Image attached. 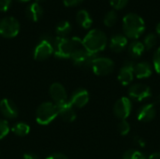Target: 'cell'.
I'll return each instance as SVG.
<instances>
[{"label":"cell","mask_w":160,"mask_h":159,"mask_svg":"<svg viewBox=\"0 0 160 159\" xmlns=\"http://www.w3.org/2000/svg\"><path fill=\"white\" fill-rule=\"evenodd\" d=\"M25 15L29 20L33 22H38L43 15V8L38 3H31L27 6L25 9Z\"/></svg>","instance_id":"obj_19"},{"label":"cell","mask_w":160,"mask_h":159,"mask_svg":"<svg viewBox=\"0 0 160 159\" xmlns=\"http://www.w3.org/2000/svg\"><path fill=\"white\" fill-rule=\"evenodd\" d=\"M157 102H158V103H160V95H158V97H157Z\"/></svg>","instance_id":"obj_38"},{"label":"cell","mask_w":160,"mask_h":159,"mask_svg":"<svg viewBox=\"0 0 160 159\" xmlns=\"http://www.w3.org/2000/svg\"><path fill=\"white\" fill-rule=\"evenodd\" d=\"M98 57V54L91 53L87 52L84 48H81L77 51H75L72 55L71 59L75 66H77L80 68L82 69H89L92 67L94 60Z\"/></svg>","instance_id":"obj_5"},{"label":"cell","mask_w":160,"mask_h":159,"mask_svg":"<svg viewBox=\"0 0 160 159\" xmlns=\"http://www.w3.org/2000/svg\"><path fill=\"white\" fill-rule=\"evenodd\" d=\"M58 114L66 122H73L76 119L75 108L70 102H66L58 106Z\"/></svg>","instance_id":"obj_18"},{"label":"cell","mask_w":160,"mask_h":159,"mask_svg":"<svg viewBox=\"0 0 160 159\" xmlns=\"http://www.w3.org/2000/svg\"><path fill=\"white\" fill-rule=\"evenodd\" d=\"M76 21L80 26L84 29H88L93 24V20L89 12L85 9H81L76 14Z\"/></svg>","instance_id":"obj_21"},{"label":"cell","mask_w":160,"mask_h":159,"mask_svg":"<svg viewBox=\"0 0 160 159\" xmlns=\"http://www.w3.org/2000/svg\"><path fill=\"white\" fill-rule=\"evenodd\" d=\"M0 112L8 119H15L19 113L15 103L8 98H4L0 101Z\"/></svg>","instance_id":"obj_15"},{"label":"cell","mask_w":160,"mask_h":159,"mask_svg":"<svg viewBox=\"0 0 160 159\" xmlns=\"http://www.w3.org/2000/svg\"><path fill=\"white\" fill-rule=\"evenodd\" d=\"M123 31L128 38L137 40L145 31V22L139 14L128 13L123 18Z\"/></svg>","instance_id":"obj_2"},{"label":"cell","mask_w":160,"mask_h":159,"mask_svg":"<svg viewBox=\"0 0 160 159\" xmlns=\"http://www.w3.org/2000/svg\"><path fill=\"white\" fill-rule=\"evenodd\" d=\"M144 52H145V47L142 41L133 40L128 46V52L134 59L140 58L143 54Z\"/></svg>","instance_id":"obj_20"},{"label":"cell","mask_w":160,"mask_h":159,"mask_svg":"<svg viewBox=\"0 0 160 159\" xmlns=\"http://www.w3.org/2000/svg\"><path fill=\"white\" fill-rule=\"evenodd\" d=\"M81 48H84L82 39L76 37L70 38L56 37L53 42V53L59 58H70L72 53Z\"/></svg>","instance_id":"obj_1"},{"label":"cell","mask_w":160,"mask_h":159,"mask_svg":"<svg viewBox=\"0 0 160 159\" xmlns=\"http://www.w3.org/2000/svg\"><path fill=\"white\" fill-rule=\"evenodd\" d=\"M20 31V23L18 20L12 16H8L0 21V36L11 38L16 37Z\"/></svg>","instance_id":"obj_6"},{"label":"cell","mask_w":160,"mask_h":159,"mask_svg":"<svg viewBox=\"0 0 160 159\" xmlns=\"http://www.w3.org/2000/svg\"><path fill=\"white\" fill-rule=\"evenodd\" d=\"M83 0H63L64 5L67 7H75L81 4Z\"/></svg>","instance_id":"obj_32"},{"label":"cell","mask_w":160,"mask_h":159,"mask_svg":"<svg viewBox=\"0 0 160 159\" xmlns=\"http://www.w3.org/2000/svg\"><path fill=\"white\" fill-rule=\"evenodd\" d=\"M157 41H158V37H157V35L154 34V33H149V34H147V35L144 37L142 43H143V45H144V47H145V50H148V51H149V50L153 49V48L156 46Z\"/></svg>","instance_id":"obj_25"},{"label":"cell","mask_w":160,"mask_h":159,"mask_svg":"<svg viewBox=\"0 0 160 159\" xmlns=\"http://www.w3.org/2000/svg\"><path fill=\"white\" fill-rule=\"evenodd\" d=\"M132 112V101L129 97L119 98L113 106V113L120 120H127Z\"/></svg>","instance_id":"obj_9"},{"label":"cell","mask_w":160,"mask_h":159,"mask_svg":"<svg viewBox=\"0 0 160 159\" xmlns=\"http://www.w3.org/2000/svg\"><path fill=\"white\" fill-rule=\"evenodd\" d=\"M130 124L127 120H121L118 124V131L122 136H127L130 132Z\"/></svg>","instance_id":"obj_27"},{"label":"cell","mask_w":160,"mask_h":159,"mask_svg":"<svg viewBox=\"0 0 160 159\" xmlns=\"http://www.w3.org/2000/svg\"><path fill=\"white\" fill-rule=\"evenodd\" d=\"M35 1H36V3H38V4H39V3H41V2H44L45 0H35Z\"/></svg>","instance_id":"obj_39"},{"label":"cell","mask_w":160,"mask_h":159,"mask_svg":"<svg viewBox=\"0 0 160 159\" xmlns=\"http://www.w3.org/2000/svg\"><path fill=\"white\" fill-rule=\"evenodd\" d=\"M148 159H160V152L158 153H154L152 154Z\"/></svg>","instance_id":"obj_36"},{"label":"cell","mask_w":160,"mask_h":159,"mask_svg":"<svg viewBox=\"0 0 160 159\" xmlns=\"http://www.w3.org/2000/svg\"><path fill=\"white\" fill-rule=\"evenodd\" d=\"M89 101V93L84 88L76 89L70 97V103L74 108H82Z\"/></svg>","instance_id":"obj_14"},{"label":"cell","mask_w":160,"mask_h":159,"mask_svg":"<svg viewBox=\"0 0 160 159\" xmlns=\"http://www.w3.org/2000/svg\"><path fill=\"white\" fill-rule=\"evenodd\" d=\"M128 45V37L123 34H115L111 37L110 48L114 52H123Z\"/></svg>","instance_id":"obj_17"},{"label":"cell","mask_w":160,"mask_h":159,"mask_svg":"<svg viewBox=\"0 0 160 159\" xmlns=\"http://www.w3.org/2000/svg\"><path fill=\"white\" fill-rule=\"evenodd\" d=\"M58 115V106L53 102H44L39 105L36 112L37 122L40 125H48Z\"/></svg>","instance_id":"obj_4"},{"label":"cell","mask_w":160,"mask_h":159,"mask_svg":"<svg viewBox=\"0 0 160 159\" xmlns=\"http://www.w3.org/2000/svg\"><path fill=\"white\" fill-rule=\"evenodd\" d=\"M108 43V37L106 34L100 29H92L82 39L84 49L94 54H98L102 52Z\"/></svg>","instance_id":"obj_3"},{"label":"cell","mask_w":160,"mask_h":159,"mask_svg":"<svg viewBox=\"0 0 160 159\" xmlns=\"http://www.w3.org/2000/svg\"><path fill=\"white\" fill-rule=\"evenodd\" d=\"M156 31H157V34L160 37V22H158V24H157V27H156Z\"/></svg>","instance_id":"obj_37"},{"label":"cell","mask_w":160,"mask_h":159,"mask_svg":"<svg viewBox=\"0 0 160 159\" xmlns=\"http://www.w3.org/2000/svg\"><path fill=\"white\" fill-rule=\"evenodd\" d=\"M134 66L135 63L130 61V60H127L123 66L121 67L119 72H118V81L120 82V83L124 86L129 85L133 79H134Z\"/></svg>","instance_id":"obj_10"},{"label":"cell","mask_w":160,"mask_h":159,"mask_svg":"<svg viewBox=\"0 0 160 159\" xmlns=\"http://www.w3.org/2000/svg\"><path fill=\"white\" fill-rule=\"evenodd\" d=\"M11 5V0H0V11H7Z\"/></svg>","instance_id":"obj_31"},{"label":"cell","mask_w":160,"mask_h":159,"mask_svg":"<svg viewBox=\"0 0 160 159\" xmlns=\"http://www.w3.org/2000/svg\"><path fill=\"white\" fill-rule=\"evenodd\" d=\"M156 114H157V109L155 107V104L147 103L142 105L139 109L137 112V119L142 123H147L155 119Z\"/></svg>","instance_id":"obj_13"},{"label":"cell","mask_w":160,"mask_h":159,"mask_svg":"<svg viewBox=\"0 0 160 159\" xmlns=\"http://www.w3.org/2000/svg\"><path fill=\"white\" fill-rule=\"evenodd\" d=\"M129 0H110V4L114 10L123 9L128 3Z\"/></svg>","instance_id":"obj_29"},{"label":"cell","mask_w":160,"mask_h":159,"mask_svg":"<svg viewBox=\"0 0 160 159\" xmlns=\"http://www.w3.org/2000/svg\"><path fill=\"white\" fill-rule=\"evenodd\" d=\"M50 95L52 99L53 100V103L57 106L68 102V95L66 89L59 82H54L51 85Z\"/></svg>","instance_id":"obj_12"},{"label":"cell","mask_w":160,"mask_h":159,"mask_svg":"<svg viewBox=\"0 0 160 159\" xmlns=\"http://www.w3.org/2000/svg\"><path fill=\"white\" fill-rule=\"evenodd\" d=\"M153 64H154V68L157 71L158 74L160 75V47L158 48L156 51L154 57H153Z\"/></svg>","instance_id":"obj_30"},{"label":"cell","mask_w":160,"mask_h":159,"mask_svg":"<svg viewBox=\"0 0 160 159\" xmlns=\"http://www.w3.org/2000/svg\"><path fill=\"white\" fill-rule=\"evenodd\" d=\"M117 13L114 9H112V10H109L105 16H104V19H103V22L106 26L108 27H112L113 25H115L116 22H117Z\"/></svg>","instance_id":"obj_24"},{"label":"cell","mask_w":160,"mask_h":159,"mask_svg":"<svg viewBox=\"0 0 160 159\" xmlns=\"http://www.w3.org/2000/svg\"><path fill=\"white\" fill-rule=\"evenodd\" d=\"M128 97L135 101H144L152 97V90L144 83H134L128 88Z\"/></svg>","instance_id":"obj_8"},{"label":"cell","mask_w":160,"mask_h":159,"mask_svg":"<svg viewBox=\"0 0 160 159\" xmlns=\"http://www.w3.org/2000/svg\"><path fill=\"white\" fill-rule=\"evenodd\" d=\"M135 142H136L139 146H141V147H144V146H145V142H144L143 140H142V138H140L139 136L135 137Z\"/></svg>","instance_id":"obj_34"},{"label":"cell","mask_w":160,"mask_h":159,"mask_svg":"<svg viewBox=\"0 0 160 159\" xmlns=\"http://www.w3.org/2000/svg\"><path fill=\"white\" fill-rule=\"evenodd\" d=\"M23 159H39V158H38V157H37L36 155L28 153V154H25V155L23 156Z\"/></svg>","instance_id":"obj_35"},{"label":"cell","mask_w":160,"mask_h":159,"mask_svg":"<svg viewBox=\"0 0 160 159\" xmlns=\"http://www.w3.org/2000/svg\"><path fill=\"white\" fill-rule=\"evenodd\" d=\"M46 159H68L65 155L63 154H53L50 157H48Z\"/></svg>","instance_id":"obj_33"},{"label":"cell","mask_w":160,"mask_h":159,"mask_svg":"<svg viewBox=\"0 0 160 159\" xmlns=\"http://www.w3.org/2000/svg\"><path fill=\"white\" fill-rule=\"evenodd\" d=\"M91 69L98 76H106L113 71L114 62L111 58L98 56L94 60Z\"/></svg>","instance_id":"obj_7"},{"label":"cell","mask_w":160,"mask_h":159,"mask_svg":"<svg viewBox=\"0 0 160 159\" xmlns=\"http://www.w3.org/2000/svg\"><path fill=\"white\" fill-rule=\"evenodd\" d=\"M9 132V125L8 121L0 119V140L5 138Z\"/></svg>","instance_id":"obj_28"},{"label":"cell","mask_w":160,"mask_h":159,"mask_svg":"<svg viewBox=\"0 0 160 159\" xmlns=\"http://www.w3.org/2000/svg\"><path fill=\"white\" fill-rule=\"evenodd\" d=\"M123 159H147L145 155L142 153L139 150L135 149H130L128 150L124 155H123Z\"/></svg>","instance_id":"obj_26"},{"label":"cell","mask_w":160,"mask_h":159,"mask_svg":"<svg viewBox=\"0 0 160 159\" xmlns=\"http://www.w3.org/2000/svg\"><path fill=\"white\" fill-rule=\"evenodd\" d=\"M12 132L14 134H16L17 136L19 137H23L25 135H27L30 131V127L26 124V123H23V122H20V123H17L15 124L13 127H12Z\"/></svg>","instance_id":"obj_23"},{"label":"cell","mask_w":160,"mask_h":159,"mask_svg":"<svg viewBox=\"0 0 160 159\" xmlns=\"http://www.w3.org/2000/svg\"><path fill=\"white\" fill-rule=\"evenodd\" d=\"M53 53V46L51 42L40 39L34 51V58L38 61H42L49 58Z\"/></svg>","instance_id":"obj_11"},{"label":"cell","mask_w":160,"mask_h":159,"mask_svg":"<svg viewBox=\"0 0 160 159\" xmlns=\"http://www.w3.org/2000/svg\"><path fill=\"white\" fill-rule=\"evenodd\" d=\"M153 73V67L146 61H142L134 66V76L137 79H147Z\"/></svg>","instance_id":"obj_16"},{"label":"cell","mask_w":160,"mask_h":159,"mask_svg":"<svg viewBox=\"0 0 160 159\" xmlns=\"http://www.w3.org/2000/svg\"><path fill=\"white\" fill-rule=\"evenodd\" d=\"M18 1H20V2H23V3H25V2H29L30 0H18Z\"/></svg>","instance_id":"obj_40"},{"label":"cell","mask_w":160,"mask_h":159,"mask_svg":"<svg viewBox=\"0 0 160 159\" xmlns=\"http://www.w3.org/2000/svg\"><path fill=\"white\" fill-rule=\"evenodd\" d=\"M71 24L68 21H62L60 22L55 28V32L57 37H67L68 35H69V33L71 32Z\"/></svg>","instance_id":"obj_22"}]
</instances>
